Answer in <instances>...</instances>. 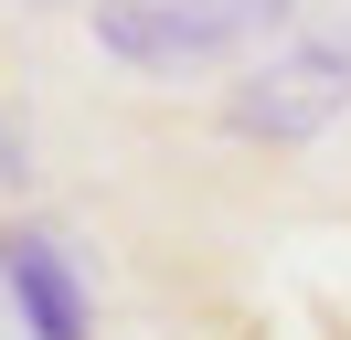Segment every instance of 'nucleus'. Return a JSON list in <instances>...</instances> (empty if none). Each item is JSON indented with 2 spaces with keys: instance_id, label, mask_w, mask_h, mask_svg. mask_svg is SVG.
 I'll return each mask as SVG.
<instances>
[{
  "instance_id": "nucleus-4",
  "label": "nucleus",
  "mask_w": 351,
  "mask_h": 340,
  "mask_svg": "<svg viewBox=\"0 0 351 340\" xmlns=\"http://www.w3.org/2000/svg\"><path fill=\"white\" fill-rule=\"evenodd\" d=\"M32 181V138H22V117H0V191H22Z\"/></svg>"
},
{
  "instance_id": "nucleus-2",
  "label": "nucleus",
  "mask_w": 351,
  "mask_h": 340,
  "mask_svg": "<svg viewBox=\"0 0 351 340\" xmlns=\"http://www.w3.org/2000/svg\"><path fill=\"white\" fill-rule=\"evenodd\" d=\"M351 106V42L341 32H287L223 85V138L245 149H308Z\"/></svg>"
},
{
  "instance_id": "nucleus-1",
  "label": "nucleus",
  "mask_w": 351,
  "mask_h": 340,
  "mask_svg": "<svg viewBox=\"0 0 351 340\" xmlns=\"http://www.w3.org/2000/svg\"><path fill=\"white\" fill-rule=\"evenodd\" d=\"M298 0H96V53L128 75H192L245 42H287Z\"/></svg>"
},
{
  "instance_id": "nucleus-3",
  "label": "nucleus",
  "mask_w": 351,
  "mask_h": 340,
  "mask_svg": "<svg viewBox=\"0 0 351 340\" xmlns=\"http://www.w3.org/2000/svg\"><path fill=\"white\" fill-rule=\"evenodd\" d=\"M0 308L22 319V340H96L86 266L53 223H0Z\"/></svg>"
},
{
  "instance_id": "nucleus-5",
  "label": "nucleus",
  "mask_w": 351,
  "mask_h": 340,
  "mask_svg": "<svg viewBox=\"0 0 351 340\" xmlns=\"http://www.w3.org/2000/svg\"><path fill=\"white\" fill-rule=\"evenodd\" d=\"M22 11H53V0H22Z\"/></svg>"
}]
</instances>
